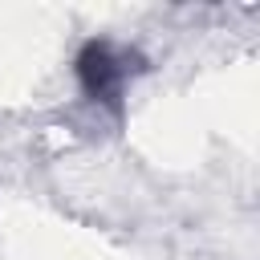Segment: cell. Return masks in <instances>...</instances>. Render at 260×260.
I'll list each match as a JSON object with an SVG mask.
<instances>
[{
    "label": "cell",
    "mask_w": 260,
    "mask_h": 260,
    "mask_svg": "<svg viewBox=\"0 0 260 260\" xmlns=\"http://www.w3.org/2000/svg\"><path fill=\"white\" fill-rule=\"evenodd\" d=\"M73 69H77V81H81L85 98H93L106 110H122L126 85L142 73V57L134 49L114 45V41H85Z\"/></svg>",
    "instance_id": "6da1fadb"
}]
</instances>
